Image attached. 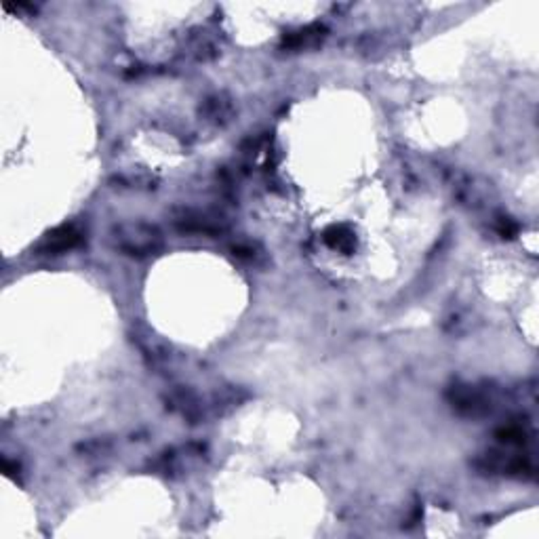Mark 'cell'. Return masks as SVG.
Instances as JSON below:
<instances>
[{"mask_svg": "<svg viewBox=\"0 0 539 539\" xmlns=\"http://www.w3.org/2000/svg\"><path fill=\"white\" fill-rule=\"evenodd\" d=\"M116 247L129 255H150L160 249L163 236L156 225L135 222V224H120L114 230Z\"/></svg>", "mask_w": 539, "mask_h": 539, "instance_id": "obj_1", "label": "cell"}, {"mask_svg": "<svg viewBox=\"0 0 539 539\" xmlns=\"http://www.w3.org/2000/svg\"><path fill=\"white\" fill-rule=\"evenodd\" d=\"M81 240H83V236L74 225H61L46 236L43 245L38 247V251L46 253V255H59V253L70 251L76 245H81Z\"/></svg>", "mask_w": 539, "mask_h": 539, "instance_id": "obj_2", "label": "cell"}, {"mask_svg": "<svg viewBox=\"0 0 539 539\" xmlns=\"http://www.w3.org/2000/svg\"><path fill=\"white\" fill-rule=\"evenodd\" d=\"M230 112H232V106H230V101H225L224 97H211L205 103V114L211 120H224Z\"/></svg>", "mask_w": 539, "mask_h": 539, "instance_id": "obj_5", "label": "cell"}, {"mask_svg": "<svg viewBox=\"0 0 539 539\" xmlns=\"http://www.w3.org/2000/svg\"><path fill=\"white\" fill-rule=\"evenodd\" d=\"M324 38V28L322 26H310L302 32H295L293 36L284 38V45L287 46H295V48H302V46H310L320 43Z\"/></svg>", "mask_w": 539, "mask_h": 539, "instance_id": "obj_4", "label": "cell"}, {"mask_svg": "<svg viewBox=\"0 0 539 539\" xmlns=\"http://www.w3.org/2000/svg\"><path fill=\"white\" fill-rule=\"evenodd\" d=\"M324 240L329 247L337 249V251H344V253H350L354 249V234L348 225H331L327 232H324Z\"/></svg>", "mask_w": 539, "mask_h": 539, "instance_id": "obj_3", "label": "cell"}]
</instances>
